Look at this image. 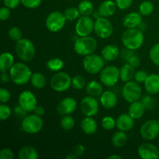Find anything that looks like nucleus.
Listing matches in <instances>:
<instances>
[{"instance_id": "obj_18", "label": "nucleus", "mask_w": 159, "mask_h": 159, "mask_svg": "<svg viewBox=\"0 0 159 159\" xmlns=\"http://www.w3.org/2000/svg\"><path fill=\"white\" fill-rule=\"evenodd\" d=\"M143 16L140 12H131L127 14L123 20V25L127 29H134L138 28L143 22Z\"/></svg>"}, {"instance_id": "obj_33", "label": "nucleus", "mask_w": 159, "mask_h": 159, "mask_svg": "<svg viewBox=\"0 0 159 159\" xmlns=\"http://www.w3.org/2000/svg\"><path fill=\"white\" fill-rule=\"evenodd\" d=\"M47 68L51 71H60L64 68V61L61 58L54 57L51 58L47 62Z\"/></svg>"}, {"instance_id": "obj_10", "label": "nucleus", "mask_w": 159, "mask_h": 159, "mask_svg": "<svg viewBox=\"0 0 159 159\" xmlns=\"http://www.w3.org/2000/svg\"><path fill=\"white\" fill-rule=\"evenodd\" d=\"M66 18L62 12L59 11L52 12L46 19L47 29L52 33H57L61 30L66 23Z\"/></svg>"}, {"instance_id": "obj_30", "label": "nucleus", "mask_w": 159, "mask_h": 159, "mask_svg": "<svg viewBox=\"0 0 159 159\" xmlns=\"http://www.w3.org/2000/svg\"><path fill=\"white\" fill-rule=\"evenodd\" d=\"M127 141V136L125 132L119 130L114 133L111 138V142L114 147L121 148L126 144Z\"/></svg>"}, {"instance_id": "obj_28", "label": "nucleus", "mask_w": 159, "mask_h": 159, "mask_svg": "<svg viewBox=\"0 0 159 159\" xmlns=\"http://www.w3.org/2000/svg\"><path fill=\"white\" fill-rule=\"evenodd\" d=\"M85 90L89 96L96 97V96H101V94L103 93V87L101 85V83H99L97 81H91L87 83Z\"/></svg>"}, {"instance_id": "obj_20", "label": "nucleus", "mask_w": 159, "mask_h": 159, "mask_svg": "<svg viewBox=\"0 0 159 159\" xmlns=\"http://www.w3.org/2000/svg\"><path fill=\"white\" fill-rule=\"evenodd\" d=\"M116 127L119 130L129 131L134 126V119L132 118L128 113H123L116 119Z\"/></svg>"}, {"instance_id": "obj_57", "label": "nucleus", "mask_w": 159, "mask_h": 159, "mask_svg": "<svg viewBox=\"0 0 159 159\" xmlns=\"http://www.w3.org/2000/svg\"><path fill=\"white\" fill-rule=\"evenodd\" d=\"M76 158H78V157L76 156L73 152L72 153H70L66 155V159H76Z\"/></svg>"}, {"instance_id": "obj_50", "label": "nucleus", "mask_w": 159, "mask_h": 159, "mask_svg": "<svg viewBox=\"0 0 159 159\" xmlns=\"http://www.w3.org/2000/svg\"><path fill=\"white\" fill-rule=\"evenodd\" d=\"M10 9L6 6H4V7H2L0 9V20L4 21V20H8L10 16Z\"/></svg>"}, {"instance_id": "obj_11", "label": "nucleus", "mask_w": 159, "mask_h": 159, "mask_svg": "<svg viewBox=\"0 0 159 159\" xmlns=\"http://www.w3.org/2000/svg\"><path fill=\"white\" fill-rule=\"evenodd\" d=\"M94 32L99 38H109L113 33V26L108 19L100 16L94 22Z\"/></svg>"}, {"instance_id": "obj_32", "label": "nucleus", "mask_w": 159, "mask_h": 159, "mask_svg": "<svg viewBox=\"0 0 159 159\" xmlns=\"http://www.w3.org/2000/svg\"><path fill=\"white\" fill-rule=\"evenodd\" d=\"M31 85L36 89H42L47 83V79L43 74L40 72L34 73L30 79Z\"/></svg>"}, {"instance_id": "obj_39", "label": "nucleus", "mask_w": 159, "mask_h": 159, "mask_svg": "<svg viewBox=\"0 0 159 159\" xmlns=\"http://www.w3.org/2000/svg\"><path fill=\"white\" fill-rule=\"evenodd\" d=\"M101 126L106 130H112L116 127V121L112 116H105L101 120Z\"/></svg>"}, {"instance_id": "obj_25", "label": "nucleus", "mask_w": 159, "mask_h": 159, "mask_svg": "<svg viewBox=\"0 0 159 159\" xmlns=\"http://www.w3.org/2000/svg\"><path fill=\"white\" fill-rule=\"evenodd\" d=\"M145 110V108L142 105L141 101L138 100L130 104L128 107V114L134 120H138L142 117Z\"/></svg>"}, {"instance_id": "obj_16", "label": "nucleus", "mask_w": 159, "mask_h": 159, "mask_svg": "<svg viewBox=\"0 0 159 159\" xmlns=\"http://www.w3.org/2000/svg\"><path fill=\"white\" fill-rule=\"evenodd\" d=\"M138 153L142 159H156L159 158L158 148L151 143H143L138 147Z\"/></svg>"}, {"instance_id": "obj_53", "label": "nucleus", "mask_w": 159, "mask_h": 159, "mask_svg": "<svg viewBox=\"0 0 159 159\" xmlns=\"http://www.w3.org/2000/svg\"><path fill=\"white\" fill-rule=\"evenodd\" d=\"M9 80H11L10 74L9 72L8 73L7 71H2L1 75V81L3 83H6V82H9Z\"/></svg>"}, {"instance_id": "obj_37", "label": "nucleus", "mask_w": 159, "mask_h": 159, "mask_svg": "<svg viewBox=\"0 0 159 159\" xmlns=\"http://www.w3.org/2000/svg\"><path fill=\"white\" fill-rule=\"evenodd\" d=\"M86 79L84 76L80 75H75L71 79V86L74 89L78 90L82 89L84 87L86 86Z\"/></svg>"}, {"instance_id": "obj_31", "label": "nucleus", "mask_w": 159, "mask_h": 159, "mask_svg": "<svg viewBox=\"0 0 159 159\" xmlns=\"http://www.w3.org/2000/svg\"><path fill=\"white\" fill-rule=\"evenodd\" d=\"M78 9L82 16H89L94 11V6H93V2L89 0H82V2H79Z\"/></svg>"}, {"instance_id": "obj_42", "label": "nucleus", "mask_w": 159, "mask_h": 159, "mask_svg": "<svg viewBox=\"0 0 159 159\" xmlns=\"http://www.w3.org/2000/svg\"><path fill=\"white\" fill-rule=\"evenodd\" d=\"M12 115V110L10 107L5 103L0 105V119L1 120H6L9 119Z\"/></svg>"}, {"instance_id": "obj_23", "label": "nucleus", "mask_w": 159, "mask_h": 159, "mask_svg": "<svg viewBox=\"0 0 159 159\" xmlns=\"http://www.w3.org/2000/svg\"><path fill=\"white\" fill-rule=\"evenodd\" d=\"M116 8L117 6H116V2H113L112 0H106L101 3L98 10H99L101 16L108 18V17L112 16L115 13Z\"/></svg>"}, {"instance_id": "obj_41", "label": "nucleus", "mask_w": 159, "mask_h": 159, "mask_svg": "<svg viewBox=\"0 0 159 159\" xmlns=\"http://www.w3.org/2000/svg\"><path fill=\"white\" fill-rule=\"evenodd\" d=\"M9 37L13 41H18L20 39H22V32L20 29L17 26H12L9 29L8 33Z\"/></svg>"}, {"instance_id": "obj_1", "label": "nucleus", "mask_w": 159, "mask_h": 159, "mask_svg": "<svg viewBox=\"0 0 159 159\" xmlns=\"http://www.w3.org/2000/svg\"><path fill=\"white\" fill-rule=\"evenodd\" d=\"M121 41L126 48L131 51H136L142 47L144 41L143 31L137 29H127L122 34Z\"/></svg>"}, {"instance_id": "obj_19", "label": "nucleus", "mask_w": 159, "mask_h": 159, "mask_svg": "<svg viewBox=\"0 0 159 159\" xmlns=\"http://www.w3.org/2000/svg\"><path fill=\"white\" fill-rule=\"evenodd\" d=\"M100 103L107 110L114 108L117 104V96L113 92L107 90L103 92L100 96Z\"/></svg>"}, {"instance_id": "obj_29", "label": "nucleus", "mask_w": 159, "mask_h": 159, "mask_svg": "<svg viewBox=\"0 0 159 159\" xmlns=\"http://www.w3.org/2000/svg\"><path fill=\"white\" fill-rule=\"evenodd\" d=\"M18 157L20 159H37L39 155L37 151L34 147L26 145L20 149Z\"/></svg>"}, {"instance_id": "obj_52", "label": "nucleus", "mask_w": 159, "mask_h": 159, "mask_svg": "<svg viewBox=\"0 0 159 159\" xmlns=\"http://www.w3.org/2000/svg\"><path fill=\"white\" fill-rule=\"evenodd\" d=\"M85 146L82 144H77V145L75 146V148H73L72 152L78 157V158H79V157L83 155V154L85 153Z\"/></svg>"}, {"instance_id": "obj_26", "label": "nucleus", "mask_w": 159, "mask_h": 159, "mask_svg": "<svg viewBox=\"0 0 159 159\" xmlns=\"http://www.w3.org/2000/svg\"><path fill=\"white\" fill-rule=\"evenodd\" d=\"M14 64V57L11 53H2L0 56V70L2 72L9 71Z\"/></svg>"}, {"instance_id": "obj_22", "label": "nucleus", "mask_w": 159, "mask_h": 159, "mask_svg": "<svg viewBox=\"0 0 159 159\" xmlns=\"http://www.w3.org/2000/svg\"><path fill=\"white\" fill-rule=\"evenodd\" d=\"M120 54L119 48L116 45L108 44L104 47L101 51V56L106 61H113L116 60Z\"/></svg>"}, {"instance_id": "obj_15", "label": "nucleus", "mask_w": 159, "mask_h": 159, "mask_svg": "<svg viewBox=\"0 0 159 159\" xmlns=\"http://www.w3.org/2000/svg\"><path fill=\"white\" fill-rule=\"evenodd\" d=\"M80 108L85 116H96L99 112V102L94 96H85L81 101Z\"/></svg>"}, {"instance_id": "obj_55", "label": "nucleus", "mask_w": 159, "mask_h": 159, "mask_svg": "<svg viewBox=\"0 0 159 159\" xmlns=\"http://www.w3.org/2000/svg\"><path fill=\"white\" fill-rule=\"evenodd\" d=\"M92 16H93V17L94 19H98V18H99V17L101 16V15H100V13H99V10H94L93 11V14H92Z\"/></svg>"}, {"instance_id": "obj_43", "label": "nucleus", "mask_w": 159, "mask_h": 159, "mask_svg": "<svg viewBox=\"0 0 159 159\" xmlns=\"http://www.w3.org/2000/svg\"><path fill=\"white\" fill-rule=\"evenodd\" d=\"M42 0H21V4L28 9H36L41 4Z\"/></svg>"}, {"instance_id": "obj_54", "label": "nucleus", "mask_w": 159, "mask_h": 159, "mask_svg": "<svg viewBox=\"0 0 159 159\" xmlns=\"http://www.w3.org/2000/svg\"><path fill=\"white\" fill-rule=\"evenodd\" d=\"M34 113H35V114L38 115V116H42L44 115L45 110L42 106H37V107L34 110Z\"/></svg>"}, {"instance_id": "obj_45", "label": "nucleus", "mask_w": 159, "mask_h": 159, "mask_svg": "<svg viewBox=\"0 0 159 159\" xmlns=\"http://www.w3.org/2000/svg\"><path fill=\"white\" fill-rule=\"evenodd\" d=\"M116 6L121 10H125L130 8L133 3V0H115Z\"/></svg>"}, {"instance_id": "obj_40", "label": "nucleus", "mask_w": 159, "mask_h": 159, "mask_svg": "<svg viewBox=\"0 0 159 159\" xmlns=\"http://www.w3.org/2000/svg\"><path fill=\"white\" fill-rule=\"evenodd\" d=\"M149 57L153 64L159 66V43H156L151 48Z\"/></svg>"}, {"instance_id": "obj_2", "label": "nucleus", "mask_w": 159, "mask_h": 159, "mask_svg": "<svg viewBox=\"0 0 159 159\" xmlns=\"http://www.w3.org/2000/svg\"><path fill=\"white\" fill-rule=\"evenodd\" d=\"M11 80L14 84L23 85L30 81L32 71L30 68L23 62H16L9 70Z\"/></svg>"}, {"instance_id": "obj_27", "label": "nucleus", "mask_w": 159, "mask_h": 159, "mask_svg": "<svg viewBox=\"0 0 159 159\" xmlns=\"http://www.w3.org/2000/svg\"><path fill=\"white\" fill-rule=\"evenodd\" d=\"M134 68L128 63L124 64L122 68L120 69V80L124 82H127L131 81L134 77Z\"/></svg>"}, {"instance_id": "obj_3", "label": "nucleus", "mask_w": 159, "mask_h": 159, "mask_svg": "<svg viewBox=\"0 0 159 159\" xmlns=\"http://www.w3.org/2000/svg\"><path fill=\"white\" fill-rule=\"evenodd\" d=\"M97 48V41L91 36L79 37L75 40L74 51L81 56H87L93 54Z\"/></svg>"}, {"instance_id": "obj_44", "label": "nucleus", "mask_w": 159, "mask_h": 159, "mask_svg": "<svg viewBox=\"0 0 159 159\" xmlns=\"http://www.w3.org/2000/svg\"><path fill=\"white\" fill-rule=\"evenodd\" d=\"M148 76V75L147 71H144V70H139V71H137L135 72L134 79L138 83H144Z\"/></svg>"}, {"instance_id": "obj_12", "label": "nucleus", "mask_w": 159, "mask_h": 159, "mask_svg": "<svg viewBox=\"0 0 159 159\" xmlns=\"http://www.w3.org/2000/svg\"><path fill=\"white\" fill-rule=\"evenodd\" d=\"M140 134L147 141L155 139L159 135V121L149 120L144 122L140 129Z\"/></svg>"}, {"instance_id": "obj_34", "label": "nucleus", "mask_w": 159, "mask_h": 159, "mask_svg": "<svg viewBox=\"0 0 159 159\" xmlns=\"http://www.w3.org/2000/svg\"><path fill=\"white\" fill-rule=\"evenodd\" d=\"M140 101L146 110H154L156 107V100L151 96V94L142 96Z\"/></svg>"}, {"instance_id": "obj_4", "label": "nucleus", "mask_w": 159, "mask_h": 159, "mask_svg": "<svg viewBox=\"0 0 159 159\" xmlns=\"http://www.w3.org/2000/svg\"><path fill=\"white\" fill-rule=\"evenodd\" d=\"M15 51L17 56L25 62L32 61L36 54L34 43L27 38H22L16 41L15 45Z\"/></svg>"}, {"instance_id": "obj_36", "label": "nucleus", "mask_w": 159, "mask_h": 159, "mask_svg": "<svg viewBox=\"0 0 159 159\" xmlns=\"http://www.w3.org/2000/svg\"><path fill=\"white\" fill-rule=\"evenodd\" d=\"M154 9H155V7H154V5L152 2H143L139 6V12L143 16H148L153 12Z\"/></svg>"}, {"instance_id": "obj_56", "label": "nucleus", "mask_w": 159, "mask_h": 159, "mask_svg": "<svg viewBox=\"0 0 159 159\" xmlns=\"http://www.w3.org/2000/svg\"><path fill=\"white\" fill-rule=\"evenodd\" d=\"M138 29L141 30V31L145 30L147 29V24H146V23H144V22H142V23H141V24L139 25V26H138Z\"/></svg>"}, {"instance_id": "obj_17", "label": "nucleus", "mask_w": 159, "mask_h": 159, "mask_svg": "<svg viewBox=\"0 0 159 159\" xmlns=\"http://www.w3.org/2000/svg\"><path fill=\"white\" fill-rule=\"evenodd\" d=\"M77 108V101L73 97H65L59 102L57 106V112L60 115H70L75 111Z\"/></svg>"}, {"instance_id": "obj_47", "label": "nucleus", "mask_w": 159, "mask_h": 159, "mask_svg": "<svg viewBox=\"0 0 159 159\" xmlns=\"http://www.w3.org/2000/svg\"><path fill=\"white\" fill-rule=\"evenodd\" d=\"M127 63H128L129 65H130L134 68H137L140 66V65H141V60H140L139 57H138V55H136L135 53H134V54H132L131 56H130V57L127 59Z\"/></svg>"}, {"instance_id": "obj_9", "label": "nucleus", "mask_w": 159, "mask_h": 159, "mask_svg": "<svg viewBox=\"0 0 159 159\" xmlns=\"http://www.w3.org/2000/svg\"><path fill=\"white\" fill-rule=\"evenodd\" d=\"M99 79L102 85L107 87H112L118 82L120 77V69L115 65H109L99 73Z\"/></svg>"}, {"instance_id": "obj_7", "label": "nucleus", "mask_w": 159, "mask_h": 159, "mask_svg": "<svg viewBox=\"0 0 159 159\" xmlns=\"http://www.w3.org/2000/svg\"><path fill=\"white\" fill-rule=\"evenodd\" d=\"M51 89L57 93L68 90L71 86V78L64 71H57L51 77L50 81Z\"/></svg>"}, {"instance_id": "obj_35", "label": "nucleus", "mask_w": 159, "mask_h": 159, "mask_svg": "<svg viewBox=\"0 0 159 159\" xmlns=\"http://www.w3.org/2000/svg\"><path fill=\"white\" fill-rule=\"evenodd\" d=\"M60 125L63 130H71L74 128L75 125V120L70 115H65L61 119Z\"/></svg>"}, {"instance_id": "obj_8", "label": "nucleus", "mask_w": 159, "mask_h": 159, "mask_svg": "<svg viewBox=\"0 0 159 159\" xmlns=\"http://www.w3.org/2000/svg\"><path fill=\"white\" fill-rule=\"evenodd\" d=\"M43 122L41 116L37 114H30L24 117L21 123V128L27 134H37L43 128Z\"/></svg>"}, {"instance_id": "obj_46", "label": "nucleus", "mask_w": 159, "mask_h": 159, "mask_svg": "<svg viewBox=\"0 0 159 159\" xmlns=\"http://www.w3.org/2000/svg\"><path fill=\"white\" fill-rule=\"evenodd\" d=\"M11 98V93L8 89L5 88H1L0 89V102L2 103H6L9 102Z\"/></svg>"}, {"instance_id": "obj_6", "label": "nucleus", "mask_w": 159, "mask_h": 159, "mask_svg": "<svg viewBox=\"0 0 159 159\" xmlns=\"http://www.w3.org/2000/svg\"><path fill=\"white\" fill-rule=\"evenodd\" d=\"M136 81H130L125 82L122 89V95L124 99L127 102H136L141 99L142 96V89Z\"/></svg>"}, {"instance_id": "obj_24", "label": "nucleus", "mask_w": 159, "mask_h": 159, "mask_svg": "<svg viewBox=\"0 0 159 159\" xmlns=\"http://www.w3.org/2000/svg\"><path fill=\"white\" fill-rule=\"evenodd\" d=\"M81 128L86 134H94L98 129L97 123L93 119V116H85L81 121Z\"/></svg>"}, {"instance_id": "obj_51", "label": "nucleus", "mask_w": 159, "mask_h": 159, "mask_svg": "<svg viewBox=\"0 0 159 159\" xmlns=\"http://www.w3.org/2000/svg\"><path fill=\"white\" fill-rule=\"evenodd\" d=\"M5 6L9 8L10 9H16L21 3V0H2Z\"/></svg>"}, {"instance_id": "obj_38", "label": "nucleus", "mask_w": 159, "mask_h": 159, "mask_svg": "<svg viewBox=\"0 0 159 159\" xmlns=\"http://www.w3.org/2000/svg\"><path fill=\"white\" fill-rule=\"evenodd\" d=\"M80 14L79 9L75 7H69L65 9V12H64L65 18L69 21H74V20L79 19Z\"/></svg>"}, {"instance_id": "obj_5", "label": "nucleus", "mask_w": 159, "mask_h": 159, "mask_svg": "<svg viewBox=\"0 0 159 159\" xmlns=\"http://www.w3.org/2000/svg\"><path fill=\"white\" fill-rule=\"evenodd\" d=\"M83 68L89 74L96 75L100 73L103 69L105 65V60L102 56L98 54H92L89 55L85 56V58L82 61Z\"/></svg>"}, {"instance_id": "obj_48", "label": "nucleus", "mask_w": 159, "mask_h": 159, "mask_svg": "<svg viewBox=\"0 0 159 159\" xmlns=\"http://www.w3.org/2000/svg\"><path fill=\"white\" fill-rule=\"evenodd\" d=\"M27 113L28 112H26V110H25L23 107H20V105L16 106V107L14 108V114H15V116H16L18 119L23 120V118L26 117V116H27Z\"/></svg>"}, {"instance_id": "obj_14", "label": "nucleus", "mask_w": 159, "mask_h": 159, "mask_svg": "<svg viewBox=\"0 0 159 159\" xmlns=\"http://www.w3.org/2000/svg\"><path fill=\"white\" fill-rule=\"evenodd\" d=\"M18 102L19 105L28 113L34 111L37 106V99L35 95L29 90H25L20 93L18 97Z\"/></svg>"}, {"instance_id": "obj_21", "label": "nucleus", "mask_w": 159, "mask_h": 159, "mask_svg": "<svg viewBox=\"0 0 159 159\" xmlns=\"http://www.w3.org/2000/svg\"><path fill=\"white\" fill-rule=\"evenodd\" d=\"M144 89L148 94L155 95L159 93V75L157 74L148 75L144 82Z\"/></svg>"}, {"instance_id": "obj_13", "label": "nucleus", "mask_w": 159, "mask_h": 159, "mask_svg": "<svg viewBox=\"0 0 159 159\" xmlns=\"http://www.w3.org/2000/svg\"><path fill=\"white\" fill-rule=\"evenodd\" d=\"M75 30L79 37L89 36L94 30V22L91 17L82 16L78 20Z\"/></svg>"}, {"instance_id": "obj_58", "label": "nucleus", "mask_w": 159, "mask_h": 159, "mask_svg": "<svg viewBox=\"0 0 159 159\" xmlns=\"http://www.w3.org/2000/svg\"><path fill=\"white\" fill-rule=\"evenodd\" d=\"M108 159H122V157L118 155H112L108 157Z\"/></svg>"}, {"instance_id": "obj_49", "label": "nucleus", "mask_w": 159, "mask_h": 159, "mask_svg": "<svg viewBox=\"0 0 159 159\" xmlns=\"http://www.w3.org/2000/svg\"><path fill=\"white\" fill-rule=\"evenodd\" d=\"M14 158V154L11 149L3 148L0 152V158L1 159H12Z\"/></svg>"}]
</instances>
